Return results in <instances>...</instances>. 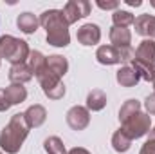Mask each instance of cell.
<instances>
[{"instance_id": "cell-18", "label": "cell", "mask_w": 155, "mask_h": 154, "mask_svg": "<svg viewBox=\"0 0 155 154\" xmlns=\"http://www.w3.org/2000/svg\"><path fill=\"white\" fill-rule=\"evenodd\" d=\"M105 105H107V94L101 89H94L88 93V96H87V109L88 111L97 113V111H103Z\"/></svg>"}, {"instance_id": "cell-13", "label": "cell", "mask_w": 155, "mask_h": 154, "mask_svg": "<svg viewBox=\"0 0 155 154\" xmlns=\"http://www.w3.org/2000/svg\"><path fill=\"white\" fill-rule=\"evenodd\" d=\"M33 76H35V75H33V71H31V67H29L27 64L11 65V69H9V80H11V83H20V85H24V83L31 82Z\"/></svg>"}, {"instance_id": "cell-33", "label": "cell", "mask_w": 155, "mask_h": 154, "mask_svg": "<svg viewBox=\"0 0 155 154\" xmlns=\"http://www.w3.org/2000/svg\"><path fill=\"white\" fill-rule=\"evenodd\" d=\"M0 154H4V152H2V151H0Z\"/></svg>"}, {"instance_id": "cell-31", "label": "cell", "mask_w": 155, "mask_h": 154, "mask_svg": "<svg viewBox=\"0 0 155 154\" xmlns=\"http://www.w3.org/2000/svg\"><path fill=\"white\" fill-rule=\"evenodd\" d=\"M152 83H153V89H155V75H153V80H152Z\"/></svg>"}, {"instance_id": "cell-25", "label": "cell", "mask_w": 155, "mask_h": 154, "mask_svg": "<svg viewBox=\"0 0 155 154\" xmlns=\"http://www.w3.org/2000/svg\"><path fill=\"white\" fill-rule=\"evenodd\" d=\"M96 5L99 7V9H105V11H108V9H119V2L117 0H108V2H105V0H97L96 2Z\"/></svg>"}, {"instance_id": "cell-21", "label": "cell", "mask_w": 155, "mask_h": 154, "mask_svg": "<svg viewBox=\"0 0 155 154\" xmlns=\"http://www.w3.org/2000/svg\"><path fill=\"white\" fill-rule=\"evenodd\" d=\"M27 65L31 67L33 75L38 76L41 73V69L47 65V56H43V53H40V51H31L29 58H27Z\"/></svg>"}, {"instance_id": "cell-23", "label": "cell", "mask_w": 155, "mask_h": 154, "mask_svg": "<svg viewBox=\"0 0 155 154\" xmlns=\"http://www.w3.org/2000/svg\"><path fill=\"white\" fill-rule=\"evenodd\" d=\"M112 22H114V27H128V26H134L135 16H134L130 11L116 9L114 15H112Z\"/></svg>"}, {"instance_id": "cell-19", "label": "cell", "mask_w": 155, "mask_h": 154, "mask_svg": "<svg viewBox=\"0 0 155 154\" xmlns=\"http://www.w3.org/2000/svg\"><path fill=\"white\" fill-rule=\"evenodd\" d=\"M47 67L54 75H58V76L61 78V76H65L67 71H69V62L61 54H51V56H47Z\"/></svg>"}, {"instance_id": "cell-22", "label": "cell", "mask_w": 155, "mask_h": 154, "mask_svg": "<svg viewBox=\"0 0 155 154\" xmlns=\"http://www.w3.org/2000/svg\"><path fill=\"white\" fill-rule=\"evenodd\" d=\"M141 111V102L139 100H126L123 105H121V109H119V121L123 123V121H126L130 116L137 114Z\"/></svg>"}, {"instance_id": "cell-6", "label": "cell", "mask_w": 155, "mask_h": 154, "mask_svg": "<svg viewBox=\"0 0 155 154\" xmlns=\"http://www.w3.org/2000/svg\"><path fill=\"white\" fill-rule=\"evenodd\" d=\"M90 9H92V5H90L88 0H69L61 11H63L65 20L71 26V24H76L78 20L88 16L90 15Z\"/></svg>"}, {"instance_id": "cell-12", "label": "cell", "mask_w": 155, "mask_h": 154, "mask_svg": "<svg viewBox=\"0 0 155 154\" xmlns=\"http://www.w3.org/2000/svg\"><path fill=\"white\" fill-rule=\"evenodd\" d=\"M110 42L116 49H128L132 47V33L128 27H112L110 29Z\"/></svg>"}, {"instance_id": "cell-3", "label": "cell", "mask_w": 155, "mask_h": 154, "mask_svg": "<svg viewBox=\"0 0 155 154\" xmlns=\"http://www.w3.org/2000/svg\"><path fill=\"white\" fill-rule=\"evenodd\" d=\"M29 45L25 40H20L11 35H4L0 37V60H7L11 62V65H18V64H25V60L29 58Z\"/></svg>"}, {"instance_id": "cell-24", "label": "cell", "mask_w": 155, "mask_h": 154, "mask_svg": "<svg viewBox=\"0 0 155 154\" xmlns=\"http://www.w3.org/2000/svg\"><path fill=\"white\" fill-rule=\"evenodd\" d=\"M43 149L47 154H67V149L63 145V142L58 136H49L43 142Z\"/></svg>"}, {"instance_id": "cell-29", "label": "cell", "mask_w": 155, "mask_h": 154, "mask_svg": "<svg viewBox=\"0 0 155 154\" xmlns=\"http://www.w3.org/2000/svg\"><path fill=\"white\" fill-rule=\"evenodd\" d=\"M67 154H90L87 149H83V147H74V149H71Z\"/></svg>"}, {"instance_id": "cell-32", "label": "cell", "mask_w": 155, "mask_h": 154, "mask_svg": "<svg viewBox=\"0 0 155 154\" xmlns=\"http://www.w3.org/2000/svg\"><path fill=\"white\" fill-rule=\"evenodd\" d=\"M152 5H153V7H155V2H152Z\"/></svg>"}, {"instance_id": "cell-26", "label": "cell", "mask_w": 155, "mask_h": 154, "mask_svg": "<svg viewBox=\"0 0 155 154\" xmlns=\"http://www.w3.org/2000/svg\"><path fill=\"white\" fill-rule=\"evenodd\" d=\"M139 154H155V138L148 136V140H146L144 145L141 147V152Z\"/></svg>"}, {"instance_id": "cell-30", "label": "cell", "mask_w": 155, "mask_h": 154, "mask_svg": "<svg viewBox=\"0 0 155 154\" xmlns=\"http://www.w3.org/2000/svg\"><path fill=\"white\" fill-rule=\"evenodd\" d=\"M128 5H134V7H139V5H143V2L141 0H124Z\"/></svg>"}, {"instance_id": "cell-11", "label": "cell", "mask_w": 155, "mask_h": 154, "mask_svg": "<svg viewBox=\"0 0 155 154\" xmlns=\"http://www.w3.org/2000/svg\"><path fill=\"white\" fill-rule=\"evenodd\" d=\"M96 58L101 65H116L121 64V54L119 49H116L114 45H99L96 51Z\"/></svg>"}, {"instance_id": "cell-27", "label": "cell", "mask_w": 155, "mask_h": 154, "mask_svg": "<svg viewBox=\"0 0 155 154\" xmlns=\"http://www.w3.org/2000/svg\"><path fill=\"white\" fill-rule=\"evenodd\" d=\"M144 109H146V114L155 116V93H152L150 96H146V100H144Z\"/></svg>"}, {"instance_id": "cell-14", "label": "cell", "mask_w": 155, "mask_h": 154, "mask_svg": "<svg viewBox=\"0 0 155 154\" xmlns=\"http://www.w3.org/2000/svg\"><path fill=\"white\" fill-rule=\"evenodd\" d=\"M25 120H27V123H29V127L33 129H36L40 125H43L45 123V120H47V111H45V107L43 105H38V103H35V105H31L25 113Z\"/></svg>"}, {"instance_id": "cell-1", "label": "cell", "mask_w": 155, "mask_h": 154, "mask_svg": "<svg viewBox=\"0 0 155 154\" xmlns=\"http://www.w3.org/2000/svg\"><path fill=\"white\" fill-rule=\"evenodd\" d=\"M40 26L47 31V44L54 47H67L71 44L69 22L61 9H47L40 15Z\"/></svg>"}, {"instance_id": "cell-8", "label": "cell", "mask_w": 155, "mask_h": 154, "mask_svg": "<svg viewBox=\"0 0 155 154\" xmlns=\"http://www.w3.org/2000/svg\"><path fill=\"white\" fill-rule=\"evenodd\" d=\"M65 120L69 123V127L72 131H83L88 127L90 123V111L87 107H81V105H74L67 111Z\"/></svg>"}, {"instance_id": "cell-5", "label": "cell", "mask_w": 155, "mask_h": 154, "mask_svg": "<svg viewBox=\"0 0 155 154\" xmlns=\"http://www.w3.org/2000/svg\"><path fill=\"white\" fill-rule=\"evenodd\" d=\"M36 78H38L40 85H41L43 94L49 100H61L65 96V85L61 83V78L58 75H54L47 65L41 69V73Z\"/></svg>"}, {"instance_id": "cell-17", "label": "cell", "mask_w": 155, "mask_h": 154, "mask_svg": "<svg viewBox=\"0 0 155 154\" xmlns=\"http://www.w3.org/2000/svg\"><path fill=\"white\" fill-rule=\"evenodd\" d=\"M4 93H5V98H7L11 107L25 102V98H27V89L24 85H20V83H11L9 87L4 89Z\"/></svg>"}, {"instance_id": "cell-7", "label": "cell", "mask_w": 155, "mask_h": 154, "mask_svg": "<svg viewBox=\"0 0 155 154\" xmlns=\"http://www.w3.org/2000/svg\"><path fill=\"white\" fill-rule=\"evenodd\" d=\"M134 60L155 73V40L144 38L135 49Z\"/></svg>"}, {"instance_id": "cell-2", "label": "cell", "mask_w": 155, "mask_h": 154, "mask_svg": "<svg viewBox=\"0 0 155 154\" xmlns=\"http://www.w3.org/2000/svg\"><path fill=\"white\" fill-rule=\"evenodd\" d=\"M29 131H31V127H29L24 113L13 114L9 123L0 132V147H2V151L5 154H16L22 149Z\"/></svg>"}, {"instance_id": "cell-4", "label": "cell", "mask_w": 155, "mask_h": 154, "mask_svg": "<svg viewBox=\"0 0 155 154\" xmlns=\"http://www.w3.org/2000/svg\"><path fill=\"white\" fill-rule=\"evenodd\" d=\"M150 129H152V116L143 113V111L130 116L126 121L121 123V131L132 140H139V138L146 136L150 132Z\"/></svg>"}, {"instance_id": "cell-16", "label": "cell", "mask_w": 155, "mask_h": 154, "mask_svg": "<svg viewBox=\"0 0 155 154\" xmlns=\"http://www.w3.org/2000/svg\"><path fill=\"white\" fill-rule=\"evenodd\" d=\"M116 80L121 87H135L141 78H139V75L135 73V69H134L132 65H123V67L117 71Z\"/></svg>"}, {"instance_id": "cell-28", "label": "cell", "mask_w": 155, "mask_h": 154, "mask_svg": "<svg viewBox=\"0 0 155 154\" xmlns=\"http://www.w3.org/2000/svg\"><path fill=\"white\" fill-rule=\"evenodd\" d=\"M9 107H11V105H9V102H7V98H5L4 89H0V113H5Z\"/></svg>"}, {"instance_id": "cell-20", "label": "cell", "mask_w": 155, "mask_h": 154, "mask_svg": "<svg viewBox=\"0 0 155 154\" xmlns=\"http://www.w3.org/2000/svg\"><path fill=\"white\" fill-rule=\"evenodd\" d=\"M132 142H134V140L128 138L121 129H117L116 132H114V136H112V147H114L116 152H126V151H130Z\"/></svg>"}, {"instance_id": "cell-10", "label": "cell", "mask_w": 155, "mask_h": 154, "mask_svg": "<svg viewBox=\"0 0 155 154\" xmlns=\"http://www.w3.org/2000/svg\"><path fill=\"white\" fill-rule=\"evenodd\" d=\"M135 26V33L144 37V38L155 40V16L153 15H141L135 18L134 22Z\"/></svg>"}, {"instance_id": "cell-9", "label": "cell", "mask_w": 155, "mask_h": 154, "mask_svg": "<svg viewBox=\"0 0 155 154\" xmlns=\"http://www.w3.org/2000/svg\"><path fill=\"white\" fill-rule=\"evenodd\" d=\"M76 38L81 45H96L101 40V29L97 24H85L78 29Z\"/></svg>"}, {"instance_id": "cell-15", "label": "cell", "mask_w": 155, "mask_h": 154, "mask_svg": "<svg viewBox=\"0 0 155 154\" xmlns=\"http://www.w3.org/2000/svg\"><path fill=\"white\" fill-rule=\"evenodd\" d=\"M16 26H18V29H20L22 33H25V35H35V33L38 31L40 20L33 15V13H27V11H25V13L18 15Z\"/></svg>"}]
</instances>
